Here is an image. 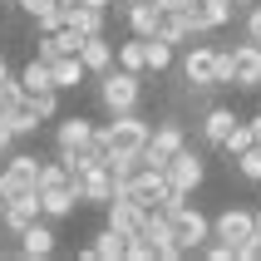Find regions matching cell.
Here are the masks:
<instances>
[{"label": "cell", "instance_id": "2", "mask_svg": "<svg viewBox=\"0 0 261 261\" xmlns=\"http://www.w3.org/2000/svg\"><path fill=\"white\" fill-rule=\"evenodd\" d=\"M99 138L109 143V153H123V158H143L148 138H153V128H148V118H138V109L133 114H114V123H103Z\"/></svg>", "mask_w": 261, "mask_h": 261}, {"label": "cell", "instance_id": "20", "mask_svg": "<svg viewBox=\"0 0 261 261\" xmlns=\"http://www.w3.org/2000/svg\"><path fill=\"white\" fill-rule=\"evenodd\" d=\"M64 25L79 30V35H103V10L99 5H84V0H74V5H64Z\"/></svg>", "mask_w": 261, "mask_h": 261}, {"label": "cell", "instance_id": "13", "mask_svg": "<svg viewBox=\"0 0 261 261\" xmlns=\"http://www.w3.org/2000/svg\"><path fill=\"white\" fill-rule=\"evenodd\" d=\"M118 192H123V188H118V177L109 173L103 163H99V168H89V173H79V202H89V207H109Z\"/></svg>", "mask_w": 261, "mask_h": 261}, {"label": "cell", "instance_id": "1", "mask_svg": "<svg viewBox=\"0 0 261 261\" xmlns=\"http://www.w3.org/2000/svg\"><path fill=\"white\" fill-rule=\"evenodd\" d=\"M128 256H133V261H148V256L177 261V256H188V251L173 242V222H168V212H163V207H153V212L143 217V227L128 237Z\"/></svg>", "mask_w": 261, "mask_h": 261}, {"label": "cell", "instance_id": "28", "mask_svg": "<svg viewBox=\"0 0 261 261\" xmlns=\"http://www.w3.org/2000/svg\"><path fill=\"white\" fill-rule=\"evenodd\" d=\"M40 123H44V118L40 114H35V103H20V109H15V114H10V128H15V138H25V133H40Z\"/></svg>", "mask_w": 261, "mask_h": 261}, {"label": "cell", "instance_id": "39", "mask_svg": "<svg viewBox=\"0 0 261 261\" xmlns=\"http://www.w3.org/2000/svg\"><path fill=\"white\" fill-rule=\"evenodd\" d=\"M256 237H261V212H256Z\"/></svg>", "mask_w": 261, "mask_h": 261}, {"label": "cell", "instance_id": "17", "mask_svg": "<svg viewBox=\"0 0 261 261\" xmlns=\"http://www.w3.org/2000/svg\"><path fill=\"white\" fill-rule=\"evenodd\" d=\"M237 118H242V114H232L227 103H207V114H202V143L207 148H222L227 133L237 128Z\"/></svg>", "mask_w": 261, "mask_h": 261}, {"label": "cell", "instance_id": "27", "mask_svg": "<svg viewBox=\"0 0 261 261\" xmlns=\"http://www.w3.org/2000/svg\"><path fill=\"white\" fill-rule=\"evenodd\" d=\"M251 143H256V133H251V123H247V118H237V128L232 133H227V143H222V153H227V158H242V153H247V148Z\"/></svg>", "mask_w": 261, "mask_h": 261}, {"label": "cell", "instance_id": "24", "mask_svg": "<svg viewBox=\"0 0 261 261\" xmlns=\"http://www.w3.org/2000/svg\"><path fill=\"white\" fill-rule=\"evenodd\" d=\"M158 40H168L173 49H177V44H188V40H192L188 15H182V10H163V20H158Z\"/></svg>", "mask_w": 261, "mask_h": 261}, {"label": "cell", "instance_id": "8", "mask_svg": "<svg viewBox=\"0 0 261 261\" xmlns=\"http://www.w3.org/2000/svg\"><path fill=\"white\" fill-rule=\"evenodd\" d=\"M182 148H188L182 123H177V118H163L158 128H153V138H148V148H143V168H158V173H163V168H168Z\"/></svg>", "mask_w": 261, "mask_h": 261}, {"label": "cell", "instance_id": "10", "mask_svg": "<svg viewBox=\"0 0 261 261\" xmlns=\"http://www.w3.org/2000/svg\"><path fill=\"white\" fill-rule=\"evenodd\" d=\"M163 173H168V182H173L182 197H192V192L207 182V163H202V153H197V148H182V153H177Z\"/></svg>", "mask_w": 261, "mask_h": 261}, {"label": "cell", "instance_id": "21", "mask_svg": "<svg viewBox=\"0 0 261 261\" xmlns=\"http://www.w3.org/2000/svg\"><path fill=\"white\" fill-rule=\"evenodd\" d=\"M158 20H163L158 0H133V5H128V30H133V35L153 40V35H158Z\"/></svg>", "mask_w": 261, "mask_h": 261}, {"label": "cell", "instance_id": "6", "mask_svg": "<svg viewBox=\"0 0 261 261\" xmlns=\"http://www.w3.org/2000/svg\"><path fill=\"white\" fill-rule=\"evenodd\" d=\"M168 212V222H173V242L182 251H202L207 242H212V217L207 212H197V207L177 202V207H163Z\"/></svg>", "mask_w": 261, "mask_h": 261}, {"label": "cell", "instance_id": "26", "mask_svg": "<svg viewBox=\"0 0 261 261\" xmlns=\"http://www.w3.org/2000/svg\"><path fill=\"white\" fill-rule=\"evenodd\" d=\"M118 69H133V74L148 69V40H143V35H133V40L118 44Z\"/></svg>", "mask_w": 261, "mask_h": 261}, {"label": "cell", "instance_id": "16", "mask_svg": "<svg viewBox=\"0 0 261 261\" xmlns=\"http://www.w3.org/2000/svg\"><path fill=\"white\" fill-rule=\"evenodd\" d=\"M40 207L49 222H64L74 217V207H79V182H55V188H40Z\"/></svg>", "mask_w": 261, "mask_h": 261}, {"label": "cell", "instance_id": "42", "mask_svg": "<svg viewBox=\"0 0 261 261\" xmlns=\"http://www.w3.org/2000/svg\"><path fill=\"white\" fill-rule=\"evenodd\" d=\"M0 256H5V247H0Z\"/></svg>", "mask_w": 261, "mask_h": 261}, {"label": "cell", "instance_id": "15", "mask_svg": "<svg viewBox=\"0 0 261 261\" xmlns=\"http://www.w3.org/2000/svg\"><path fill=\"white\" fill-rule=\"evenodd\" d=\"M20 256H25V261H44V256H55V222H49V217L30 222L25 232H20Z\"/></svg>", "mask_w": 261, "mask_h": 261}, {"label": "cell", "instance_id": "12", "mask_svg": "<svg viewBox=\"0 0 261 261\" xmlns=\"http://www.w3.org/2000/svg\"><path fill=\"white\" fill-rule=\"evenodd\" d=\"M182 79H188V84H222V49L192 44L188 59H182Z\"/></svg>", "mask_w": 261, "mask_h": 261}, {"label": "cell", "instance_id": "35", "mask_svg": "<svg viewBox=\"0 0 261 261\" xmlns=\"http://www.w3.org/2000/svg\"><path fill=\"white\" fill-rule=\"evenodd\" d=\"M15 148V128H10V118H0V158Z\"/></svg>", "mask_w": 261, "mask_h": 261}, {"label": "cell", "instance_id": "40", "mask_svg": "<svg viewBox=\"0 0 261 261\" xmlns=\"http://www.w3.org/2000/svg\"><path fill=\"white\" fill-rule=\"evenodd\" d=\"M0 207H5V188H0Z\"/></svg>", "mask_w": 261, "mask_h": 261}, {"label": "cell", "instance_id": "23", "mask_svg": "<svg viewBox=\"0 0 261 261\" xmlns=\"http://www.w3.org/2000/svg\"><path fill=\"white\" fill-rule=\"evenodd\" d=\"M15 79H20V89H25V94H44V89H55V74H49V64H44L40 55L30 59V64L15 74Z\"/></svg>", "mask_w": 261, "mask_h": 261}, {"label": "cell", "instance_id": "43", "mask_svg": "<svg viewBox=\"0 0 261 261\" xmlns=\"http://www.w3.org/2000/svg\"><path fill=\"white\" fill-rule=\"evenodd\" d=\"M123 5H133V0H123Z\"/></svg>", "mask_w": 261, "mask_h": 261}, {"label": "cell", "instance_id": "25", "mask_svg": "<svg viewBox=\"0 0 261 261\" xmlns=\"http://www.w3.org/2000/svg\"><path fill=\"white\" fill-rule=\"evenodd\" d=\"M94 251H99V261H118V256H128V237L103 222V232L94 237Z\"/></svg>", "mask_w": 261, "mask_h": 261}, {"label": "cell", "instance_id": "3", "mask_svg": "<svg viewBox=\"0 0 261 261\" xmlns=\"http://www.w3.org/2000/svg\"><path fill=\"white\" fill-rule=\"evenodd\" d=\"M123 197H133V202L148 207V212H153V207H177V202H188V197L168 182V173H158V168H138V173L123 182Z\"/></svg>", "mask_w": 261, "mask_h": 261}, {"label": "cell", "instance_id": "31", "mask_svg": "<svg viewBox=\"0 0 261 261\" xmlns=\"http://www.w3.org/2000/svg\"><path fill=\"white\" fill-rule=\"evenodd\" d=\"M237 173L247 177V182H261V143H251L242 158H237Z\"/></svg>", "mask_w": 261, "mask_h": 261}, {"label": "cell", "instance_id": "11", "mask_svg": "<svg viewBox=\"0 0 261 261\" xmlns=\"http://www.w3.org/2000/svg\"><path fill=\"white\" fill-rule=\"evenodd\" d=\"M44 207H40V192H15V197H5V207H0V227L10 237H20L30 227V222H40Z\"/></svg>", "mask_w": 261, "mask_h": 261}, {"label": "cell", "instance_id": "41", "mask_svg": "<svg viewBox=\"0 0 261 261\" xmlns=\"http://www.w3.org/2000/svg\"><path fill=\"white\" fill-rule=\"evenodd\" d=\"M59 5H74V0H59Z\"/></svg>", "mask_w": 261, "mask_h": 261}, {"label": "cell", "instance_id": "36", "mask_svg": "<svg viewBox=\"0 0 261 261\" xmlns=\"http://www.w3.org/2000/svg\"><path fill=\"white\" fill-rule=\"evenodd\" d=\"M163 10H182V5H188V0H158Z\"/></svg>", "mask_w": 261, "mask_h": 261}, {"label": "cell", "instance_id": "5", "mask_svg": "<svg viewBox=\"0 0 261 261\" xmlns=\"http://www.w3.org/2000/svg\"><path fill=\"white\" fill-rule=\"evenodd\" d=\"M222 84L232 89H261V44L242 40L232 49H222Z\"/></svg>", "mask_w": 261, "mask_h": 261}, {"label": "cell", "instance_id": "33", "mask_svg": "<svg viewBox=\"0 0 261 261\" xmlns=\"http://www.w3.org/2000/svg\"><path fill=\"white\" fill-rule=\"evenodd\" d=\"M35 25H40V35H49V30H64V5H55L49 15H40Z\"/></svg>", "mask_w": 261, "mask_h": 261}, {"label": "cell", "instance_id": "30", "mask_svg": "<svg viewBox=\"0 0 261 261\" xmlns=\"http://www.w3.org/2000/svg\"><path fill=\"white\" fill-rule=\"evenodd\" d=\"M168 64H173V44L153 35V40H148V74H163Z\"/></svg>", "mask_w": 261, "mask_h": 261}, {"label": "cell", "instance_id": "14", "mask_svg": "<svg viewBox=\"0 0 261 261\" xmlns=\"http://www.w3.org/2000/svg\"><path fill=\"white\" fill-rule=\"evenodd\" d=\"M94 123H89L84 114H69V118H59V128H55V153H79V148L94 143Z\"/></svg>", "mask_w": 261, "mask_h": 261}, {"label": "cell", "instance_id": "7", "mask_svg": "<svg viewBox=\"0 0 261 261\" xmlns=\"http://www.w3.org/2000/svg\"><path fill=\"white\" fill-rule=\"evenodd\" d=\"M40 168H44L40 153H5V168H0L5 197H15V192H40Z\"/></svg>", "mask_w": 261, "mask_h": 261}, {"label": "cell", "instance_id": "29", "mask_svg": "<svg viewBox=\"0 0 261 261\" xmlns=\"http://www.w3.org/2000/svg\"><path fill=\"white\" fill-rule=\"evenodd\" d=\"M20 103H25V89H20V79H0V118H10L15 109H20Z\"/></svg>", "mask_w": 261, "mask_h": 261}, {"label": "cell", "instance_id": "38", "mask_svg": "<svg viewBox=\"0 0 261 261\" xmlns=\"http://www.w3.org/2000/svg\"><path fill=\"white\" fill-rule=\"evenodd\" d=\"M84 5H99V10H109V5H114V0H84Z\"/></svg>", "mask_w": 261, "mask_h": 261}, {"label": "cell", "instance_id": "34", "mask_svg": "<svg viewBox=\"0 0 261 261\" xmlns=\"http://www.w3.org/2000/svg\"><path fill=\"white\" fill-rule=\"evenodd\" d=\"M247 40H256V44H261V0L247 10Z\"/></svg>", "mask_w": 261, "mask_h": 261}, {"label": "cell", "instance_id": "18", "mask_svg": "<svg viewBox=\"0 0 261 261\" xmlns=\"http://www.w3.org/2000/svg\"><path fill=\"white\" fill-rule=\"evenodd\" d=\"M103 217H109V227H118V232H123V237H133V232H138V227H143L148 207H138V202H133V197H123V192H118L114 202L103 207Z\"/></svg>", "mask_w": 261, "mask_h": 261}, {"label": "cell", "instance_id": "32", "mask_svg": "<svg viewBox=\"0 0 261 261\" xmlns=\"http://www.w3.org/2000/svg\"><path fill=\"white\" fill-rule=\"evenodd\" d=\"M15 5H20V10H25L30 20H40V15H49V10H55L59 0H15Z\"/></svg>", "mask_w": 261, "mask_h": 261}, {"label": "cell", "instance_id": "19", "mask_svg": "<svg viewBox=\"0 0 261 261\" xmlns=\"http://www.w3.org/2000/svg\"><path fill=\"white\" fill-rule=\"evenodd\" d=\"M79 59L89 64V74L114 69V44H109V30H103V35H84V44H79Z\"/></svg>", "mask_w": 261, "mask_h": 261}, {"label": "cell", "instance_id": "37", "mask_svg": "<svg viewBox=\"0 0 261 261\" xmlns=\"http://www.w3.org/2000/svg\"><path fill=\"white\" fill-rule=\"evenodd\" d=\"M247 123H251V133H256V143H261V114H256V118H247Z\"/></svg>", "mask_w": 261, "mask_h": 261}, {"label": "cell", "instance_id": "4", "mask_svg": "<svg viewBox=\"0 0 261 261\" xmlns=\"http://www.w3.org/2000/svg\"><path fill=\"white\" fill-rule=\"evenodd\" d=\"M143 99V74L133 69H103L99 74V103L109 114H133Z\"/></svg>", "mask_w": 261, "mask_h": 261}, {"label": "cell", "instance_id": "22", "mask_svg": "<svg viewBox=\"0 0 261 261\" xmlns=\"http://www.w3.org/2000/svg\"><path fill=\"white\" fill-rule=\"evenodd\" d=\"M49 74H55V89L64 94V89H79V84L89 79V64H84L79 55H59L55 64H49Z\"/></svg>", "mask_w": 261, "mask_h": 261}, {"label": "cell", "instance_id": "9", "mask_svg": "<svg viewBox=\"0 0 261 261\" xmlns=\"http://www.w3.org/2000/svg\"><path fill=\"white\" fill-rule=\"evenodd\" d=\"M212 237L227 242L232 251H242L251 237H256V212H247V207H227L222 217H212Z\"/></svg>", "mask_w": 261, "mask_h": 261}]
</instances>
